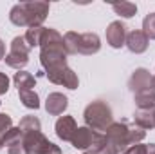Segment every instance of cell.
I'll return each mask as SVG.
<instances>
[{
  "label": "cell",
  "mask_w": 155,
  "mask_h": 154,
  "mask_svg": "<svg viewBox=\"0 0 155 154\" xmlns=\"http://www.w3.org/2000/svg\"><path fill=\"white\" fill-rule=\"evenodd\" d=\"M146 154H155V143L146 145Z\"/></svg>",
  "instance_id": "f1b7e54d"
},
{
  "label": "cell",
  "mask_w": 155,
  "mask_h": 154,
  "mask_svg": "<svg viewBox=\"0 0 155 154\" xmlns=\"http://www.w3.org/2000/svg\"><path fill=\"white\" fill-rule=\"evenodd\" d=\"M85 154H92V152H85Z\"/></svg>",
  "instance_id": "1f68e13d"
},
{
  "label": "cell",
  "mask_w": 155,
  "mask_h": 154,
  "mask_svg": "<svg viewBox=\"0 0 155 154\" xmlns=\"http://www.w3.org/2000/svg\"><path fill=\"white\" fill-rule=\"evenodd\" d=\"M43 29L45 27H29L27 29V33L24 35V38H25V42H27V45L33 49V47H36V45H40V40H41V35H43Z\"/></svg>",
  "instance_id": "44dd1931"
},
{
  "label": "cell",
  "mask_w": 155,
  "mask_h": 154,
  "mask_svg": "<svg viewBox=\"0 0 155 154\" xmlns=\"http://www.w3.org/2000/svg\"><path fill=\"white\" fill-rule=\"evenodd\" d=\"M47 2H22L13 5L9 20L18 27H40L49 15Z\"/></svg>",
  "instance_id": "6da1fadb"
},
{
  "label": "cell",
  "mask_w": 155,
  "mask_h": 154,
  "mask_svg": "<svg viewBox=\"0 0 155 154\" xmlns=\"http://www.w3.org/2000/svg\"><path fill=\"white\" fill-rule=\"evenodd\" d=\"M124 45L128 47L130 53L141 54V53H144V51L148 49V45H150V38H148L143 31L135 29V31H132V33L126 35V42H124Z\"/></svg>",
  "instance_id": "8fae6325"
},
{
  "label": "cell",
  "mask_w": 155,
  "mask_h": 154,
  "mask_svg": "<svg viewBox=\"0 0 155 154\" xmlns=\"http://www.w3.org/2000/svg\"><path fill=\"white\" fill-rule=\"evenodd\" d=\"M134 121L139 129H155V109H137L134 114Z\"/></svg>",
  "instance_id": "5bb4252c"
},
{
  "label": "cell",
  "mask_w": 155,
  "mask_h": 154,
  "mask_svg": "<svg viewBox=\"0 0 155 154\" xmlns=\"http://www.w3.org/2000/svg\"><path fill=\"white\" fill-rule=\"evenodd\" d=\"M126 26L121 20H114L108 27H107V42L110 47L114 49H121L126 42Z\"/></svg>",
  "instance_id": "9c48e42d"
},
{
  "label": "cell",
  "mask_w": 155,
  "mask_h": 154,
  "mask_svg": "<svg viewBox=\"0 0 155 154\" xmlns=\"http://www.w3.org/2000/svg\"><path fill=\"white\" fill-rule=\"evenodd\" d=\"M18 96H20V102L27 109H38L40 107V98H38V94L35 93V89H31V91H20Z\"/></svg>",
  "instance_id": "d6986e66"
},
{
  "label": "cell",
  "mask_w": 155,
  "mask_h": 154,
  "mask_svg": "<svg viewBox=\"0 0 155 154\" xmlns=\"http://www.w3.org/2000/svg\"><path fill=\"white\" fill-rule=\"evenodd\" d=\"M11 129H13V120H11V116L0 113V140H2Z\"/></svg>",
  "instance_id": "603a6c76"
},
{
  "label": "cell",
  "mask_w": 155,
  "mask_h": 154,
  "mask_svg": "<svg viewBox=\"0 0 155 154\" xmlns=\"http://www.w3.org/2000/svg\"><path fill=\"white\" fill-rule=\"evenodd\" d=\"M45 76L49 78V82L56 83V85H63L67 89H78L79 85V80L78 75L69 67V65H63V67H58V69H51V71H45Z\"/></svg>",
  "instance_id": "ba28073f"
},
{
  "label": "cell",
  "mask_w": 155,
  "mask_h": 154,
  "mask_svg": "<svg viewBox=\"0 0 155 154\" xmlns=\"http://www.w3.org/2000/svg\"><path fill=\"white\" fill-rule=\"evenodd\" d=\"M71 143H72L74 149L96 154L105 143H107V136L101 134V132H96V131H92V129H88V127L85 125V127H78L76 129V132H74Z\"/></svg>",
  "instance_id": "277c9868"
},
{
  "label": "cell",
  "mask_w": 155,
  "mask_h": 154,
  "mask_svg": "<svg viewBox=\"0 0 155 154\" xmlns=\"http://www.w3.org/2000/svg\"><path fill=\"white\" fill-rule=\"evenodd\" d=\"M9 91V78L5 73H0V94H5Z\"/></svg>",
  "instance_id": "d4e9b609"
},
{
  "label": "cell",
  "mask_w": 155,
  "mask_h": 154,
  "mask_svg": "<svg viewBox=\"0 0 155 154\" xmlns=\"http://www.w3.org/2000/svg\"><path fill=\"white\" fill-rule=\"evenodd\" d=\"M29 53H31V47L27 45L25 38L24 37H15L13 42H11L9 53L5 54V64L13 69L22 71V67H25L27 62H29Z\"/></svg>",
  "instance_id": "8992f818"
},
{
  "label": "cell",
  "mask_w": 155,
  "mask_h": 154,
  "mask_svg": "<svg viewBox=\"0 0 155 154\" xmlns=\"http://www.w3.org/2000/svg\"><path fill=\"white\" fill-rule=\"evenodd\" d=\"M83 118H85L87 127L92 129V131H96V132H107V129L114 123L112 109L103 100H96V102L88 103L85 107Z\"/></svg>",
  "instance_id": "3957f363"
},
{
  "label": "cell",
  "mask_w": 155,
  "mask_h": 154,
  "mask_svg": "<svg viewBox=\"0 0 155 154\" xmlns=\"http://www.w3.org/2000/svg\"><path fill=\"white\" fill-rule=\"evenodd\" d=\"M7 154H27L25 147H24V142L20 145H15V147H9L7 149Z\"/></svg>",
  "instance_id": "4316f807"
},
{
  "label": "cell",
  "mask_w": 155,
  "mask_h": 154,
  "mask_svg": "<svg viewBox=\"0 0 155 154\" xmlns=\"http://www.w3.org/2000/svg\"><path fill=\"white\" fill-rule=\"evenodd\" d=\"M143 33L150 40H155V13H150L143 20Z\"/></svg>",
  "instance_id": "7402d4cb"
},
{
  "label": "cell",
  "mask_w": 155,
  "mask_h": 154,
  "mask_svg": "<svg viewBox=\"0 0 155 154\" xmlns=\"http://www.w3.org/2000/svg\"><path fill=\"white\" fill-rule=\"evenodd\" d=\"M54 129H56V136L60 140L71 142L72 136H74V132H76V129H78L76 120L72 116H60L58 121H56V125H54Z\"/></svg>",
  "instance_id": "7c38bea8"
},
{
  "label": "cell",
  "mask_w": 155,
  "mask_h": 154,
  "mask_svg": "<svg viewBox=\"0 0 155 154\" xmlns=\"http://www.w3.org/2000/svg\"><path fill=\"white\" fill-rule=\"evenodd\" d=\"M13 82H15V85L18 87V93H20V91H31V89L36 85V78L33 76L31 73H27V71H18V73H15Z\"/></svg>",
  "instance_id": "2e32d148"
},
{
  "label": "cell",
  "mask_w": 155,
  "mask_h": 154,
  "mask_svg": "<svg viewBox=\"0 0 155 154\" xmlns=\"http://www.w3.org/2000/svg\"><path fill=\"white\" fill-rule=\"evenodd\" d=\"M24 142V132L20 131V127H13L4 138H2V145H5L7 149L9 147H15V145H20Z\"/></svg>",
  "instance_id": "ac0fdd59"
},
{
  "label": "cell",
  "mask_w": 155,
  "mask_h": 154,
  "mask_svg": "<svg viewBox=\"0 0 155 154\" xmlns=\"http://www.w3.org/2000/svg\"><path fill=\"white\" fill-rule=\"evenodd\" d=\"M134 102H135L137 109H155V91L153 89H146V91L135 93Z\"/></svg>",
  "instance_id": "9a60e30c"
},
{
  "label": "cell",
  "mask_w": 155,
  "mask_h": 154,
  "mask_svg": "<svg viewBox=\"0 0 155 154\" xmlns=\"http://www.w3.org/2000/svg\"><path fill=\"white\" fill-rule=\"evenodd\" d=\"M96 154H119V151H117L114 145H110V143L107 142V143H105V145H103V147H101Z\"/></svg>",
  "instance_id": "484cf974"
},
{
  "label": "cell",
  "mask_w": 155,
  "mask_h": 154,
  "mask_svg": "<svg viewBox=\"0 0 155 154\" xmlns=\"http://www.w3.org/2000/svg\"><path fill=\"white\" fill-rule=\"evenodd\" d=\"M0 58H5V44L0 40Z\"/></svg>",
  "instance_id": "83f0119b"
},
{
  "label": "cell",
  "mask_w": 155,
  "mask_h": 154,
  "mask_svg": "<svg viewBox=\"0 0 155 154\" xmlns=\"http://www.w3.org/2000/svg\"><path fill=\"white\" fill-rule=\"evenodd\" d=\"M63 45L67 54H96L101 49V40L96 33H76L69 31L63 37Z\"/></svg>",
  "instance_id": "7a4b0ae2"
},
{
  "label": "cell",
  "mask_w": 155,
  "mask_h": 154,
  "mask_svg": "<svg viewBox=\"0 0 155 154\" xmlns=\"http://www.w3.org/2000/svg\"><path fill=\"white\" fill-rule=\"evenodd\" d=\"M0 149H2V140H0Z\"/></svg>",
  "instance_id": "4dcf8cb0"
},
{
  "label": "cell",
  "mask_w": 155,
  "mask_h": 154,
  "mask_svg": "<svg viewBox=\"0 0 155 154\" xmlns=\"http://www.w3.org/2000/svg\"><path fill=\"white\" fill-rule=\"evenodd\" d=\"M152 87H153V91H155V76L152 78Z\"/></svg>",
  "instance_id": "f546056e"
},
{
  "label": "cell",
  "mask_w": 155,
  "mask_h": 154,
  "mask_svg": "<svg viewBox=\"0 0 155 154\" xmlns=\"http://www.w3.org/2000/svg\"><path fill=\"white\" fill-rule=\"evenodd\" d=\"M152 75H150V71H146V69H135L134 73H132V76L128 80V89L135 94V93H141V91H146V89H153L152 87Z\"/></svg>",
  "instance_id": "30bf717a"
},
{
  "label": "cell",
  "mask_w": 155,
  "mask_h": 154,
  "mask_svg": "<svg viewBox=\"0 0 155 154\" xmlns=\"http://www.w3.org/2000/svg\"><path fill=\"white\" fill-rule=\"evenodd\" d=\"M128 134H130V127H128V121L123 120V121H114L105 136H107V142L110 145H114L119 152H124L128 147H130V142H128Z\"/></svg>",
  "instance_id": "52a82bcc"
},
{
  "label": "cell",
  "mask_w": 155,
  "mask_h": 154,
  "mask_svg": "<svg viewBox=\"0 0 155 154\" xmlns=\"http://www.w3.org/2000/svg\"><path fill=\"white\" fill-rule=\"evenodd\" d=\"M123 154H146V145H143V143L132 145V147H128Z\"/></svg>",
  "instance_id": "cb8c5ba5"
},
{
  "label": "cell",
  "mask_w": 155,
  "mask_h": 154,
  "mask_svg": "<svg viewBox=\"0 0 155 154\" xmlns=\"http://www.w3.org/2000/svg\"><path fill=\"white\" fill-rule=\"evenodd\" d=\"M67 105H69V100H67L65 94H61V93H51L47 96V102H45V111L51 116H60L65 113Z\"/></svg>",
  "instance_id": "4fadbf2b"
},
{
  "label": "cell",
  "mask_w": 155,
  "mask_h": 154,
  "mask_svg": "<svg viewBox=\"0 0 155 154\" xmlns=\"http://www.w3.org/2000/svg\"><path fill=\"white\" fill-rule=\"evenodd\" d=\"M24 147L27 154H61V149L49 142L41 131H31L24 134Z\"/></svg>",
  "instance_id": "5b68a950"
},
{
  "label": "cell",
  "mask_w": 155,
  "mask_h": 154,
  "mask_svg": "<svg viewBox=\"0 0 155 154\" xmlns=\"http://www.w3.org/2000/svg\"><path fill=\"white\" fill-rule=\"evenodd\" d=\"M112 9L116 11V15L123 16V18H132L137 13V5L134 2H114Z\"/></svg>",
  "instance_id": "e0dca14e"
},
{
  "label": "cell",
  "mask_w": 155,
  "mask_h": 154,
  "mask_svg": "<svg viewBox=\"0 0 155 154\" xmlns=\"http://www.w3.org/2000/svg\"><path fill=\"white\" fill-rule=\"evenodd\" d=\"M20 131L25 134V132H31V131H41V123H40V120L36 116H24L22 120H20Z\"/></svg>",
  "instance_id": "ffe728a7"
}]
</instances>
